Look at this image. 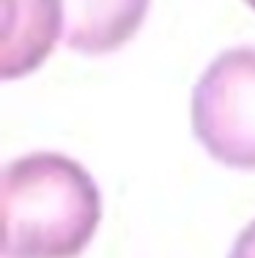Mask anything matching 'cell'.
<instances>
[{"label":"cell","mask_w":255,"mask_h":258,"mask_svg":"<svg viewBox=\"0 0 255 258\" xmlns=\"http://www.w3.org/2000/svg\"><path fill=\"white\" fill-rule=\"evenodd\" d=\"M99 223V187L77 159L33 151L3 168V258H77Z\"/></svg>","instance_id":"obj_1"},{"label":"cell","mask_w":255,"mask_h":258,"mask_svg":"<svg viewBox=\"0 0 255 258\" xmlns=\"http://www.w3.org/2000/svg\"><path fill=\"white\" fill-rule=\"evenodd\" d=\"M192 132L220 165L255 170V47L220 52L200 75Z\"/></svg>","instance_id":"obj_2"},{"label":"cell","mask_w":255,"mask_h":258,"mask_svg":"<svg viewBox=\"0 0 255 258\" xmlns=\"http://www.w3.org/2000/svg\"><path fill=\"white\" fill-rule=\"evenodd\" d=\"M63 39L60 0H3L0 77H25L52 55Z\"/></svg>","instance_id":"obj_3"},{"label":"cell","mask_w":255,"mask_h":258,"mask_svg":"<svg viewBox=\"0 0 255 258\" xmlns=\"http://www.w3.org/2000/svg\"><path fill=\"white\" fill-rule=\"evenodd\" d=\"M151 0H60L63 44L80 55H107L132 41Z\"/></svg>","instance_id":"obj_4"},{"label":"cell","mask_w":255,"mask_h":258,"mask_svg":"<svg viewBox=\"0 0 255 258\" xmlns=\"http://www.w3.org/2000/svg\"><path fill=\"white\" fill-rule=\"evenodd\" d=\"M228 258H255V220L236 236Z\"/></svg>","instance_id":"obj_5"},{"label":"cell","mask_w":255,"mask_h":258,"mask_svg":"<svg viewBox=\"0 0 255 258\" xmlns=\"http://www.w3.org/2000/svg\"><path fill=\"white\" fill-rule=\"evenodd\" d=\"M244 3H247V6H250V9L255 11V0H244Z\"/></svg>","instance_id":"obj_6"}]
</instances>
